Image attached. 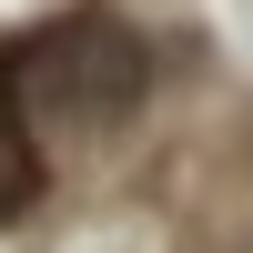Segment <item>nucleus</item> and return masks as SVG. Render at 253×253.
<instances>
[{
	"instance_id": "f257e3e1",
	"label": "nucleus",
	"mask_w": 253,
	"mask_h": 253,
	"mask_svg": "<svg viewBox=\"0 0 253 253\" xmlns=\"http://www.w3.org/2000/svg\"><path fill=\"white\" fill-rule=\"evenodd\" d=\"M41 61H51V101H61L71 122H91V132L132 122V112H142V81H152V61H142V31H122L112 10L61 20V31L41 41Z\"/></svg>"
},
{
	"instance_id": "f03ea898",
	"label": "nucleus",
	"mask_w": 253,
	"mask_h": 253,
	"mask_svg": "<svg viewBox=\"0 0 253 253\" xmlns=\"http://www.w3.org/2000/svg\"><path fill=\"white\" fill-rule=\"evenodd\" d=\"M31 193H41V152H31V132L10 112V61H0V213H20Z\"/></svg>"
}]
</instances>
